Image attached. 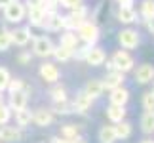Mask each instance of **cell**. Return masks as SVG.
I'll list each match as a JSON object with an SVG mask.
<instances>
[{"label":"cell","mask_w":154,"mask_h":143,"mask_svg":"<svg viewBox=\"0 0 154 143\" xmlns=\"http://www.w3.org/2000/svg\"><path fill=\"white\" fill-rule=\"evenodd\" d=\"M74 56V50H70V48L67 46H63V44H57L55 46V50H53V59H55L57 63H69L70 59H72Z\"/></svg>","instance_id":"obj_28"},{"label":"cell","mask_w":154,"mask_h":143,"mask_svg":"<svg viewBox=\"0 0 154 143\" xmlns=\"http://www.w3.org/2000/svg\"><path fill=\"white\" fill-rule=\"evenodd\" d=\"M6 92H0V105H2V103H6V95H4Z\"/></svg>","instance_id":"obj_45"},{"label":"cell","mask_w":154,"mask_h":143,"mask_svg":"<svg viewBox=\"0 0 154 143\" xmlns=\"http://www.w3.org/2000/svg\"><path fill=\"white\" fill-rule=\"evenodd\" d=\"M44 19H46V11H44V8H31V10H27L25 21H29V27L42 29Z\"/></svg>","instance_id":"obj_20"},{"label":"cell","mask_w":154,"mask_h":143,"mask_svg":"<svg viewBox=\"0 0 154 143\" xmlns=\"http://www.w3.org/2000/svg\"><path fill=\"white\" fill-rule=\"evenodd\" d=\"M8 2H11V0H0V6H2V8H4V6L8 4Z\"/></svg>","instance_id":"obj_46"},{"label":"cell","mask_w":154,"mask_h":143,"mask_svg":"<svg viewBox=\"0 0 154 143\" xmlns=\"http://www.w3.org/2000/svg\"><path fill=\"white\" fill-rule=\"evenodd\" d=\"M27 6V10H31V8H42L44 6V0H23Z\"/></svg>","instance_id":"obj_40"},{"label":"cell","mask_w":154,"mask_h":143,"mask_svg":"<svg viewBox=\"0 0 154 143\" xmlns=\"http://www.w3.org/2000/svg\"><path fill=\"white\" fill-rule=\"evenodd\" d=\"M42 29L48 33H61L65 29V15L59 14V11H51V14H46V19L42 23Z\"/></svg>","instance_id":"obj_12"},{"label":"cell","mask_w":154,"mask_h":143,"mask_svg":"<svg viewBox=\"0 0 154 143\" xmlns=\"http://www.w3.org/2000/svg\"><path fill=\"white\" fill-rule=\"evenodd\" d=\"M59 44L67 46V48H70V50H74V48L80 44V38H78V34H76V31L63 29L61 34H59Z\"/></svg>","instance_id":"obj_26"},{"label":"cell","mask_w":154,"mask_h":143,"mask_svg":"<svg viewBox=\"0 0 154 143\" xmlns=\"http://www.w3.org/2000/svg\"><path fill=\"white\" fill-rule=\"evenodd\" d=\"M118 44H120L122 50H135L139 44H141V34L137 29H133L131 25L124 27L120 33H118Z\"/></svg>","instance_id":"obj_4"},{"label":"cell","mask_w":154,"mask_h":143,"mask_svg":"<svg viewBox=\"0 0 154 143\" xmlns=\"http://www.w3.org/2000/svg\"><path fill=\"white\" fill-rule=\"evenodd\" d=\"M90 44H84V42H80L78 46L74 48V56H72V59H76V61H84L86 59V56H88V52H90Z\"/></svg>","instance_id":"obj_33"},{"label":"cell","mask_w":154,"mask_h":143,"mask_svg":"<svg viewBox=\"0 0 154 143\" xmlns=\"http://www.w3.org/2000/svg\"><path fill=\"white\" fill-rule=\"evenodd\" d=\"M11 48V29L0 25V52H8Z\"/></svg>","instance_id":"obj_31"},{"label":"cell","mask_w":154,"mask_h":143,"mask_svg":"<svg viewBox=\"0 0 154 143\" xmlns=\"http://www.w3.org/2000/svg\"><path fill=\"white\" fill-rule=\"evenodd\" d=\"M80 132H82V124H76V122H65L59 126V135H63L67 139L78 138V135H82Z\"/></svg>","instance_id":"obj_24"},{"label":"cell","mask_w":154,"mask_h":143,"mask_svg":"<svg viewBox=\"0 0 154 143\" xmlns=\"http://www.w3.org/2000/svg\"><path fill=\"white\" fill-rule=\"evenodd\" d=\"M55 2H57V4H59V2H61V0H55Z\"/></svg>","instance_id":"obj_48"},{"label":"cell","mask_w":154,"mask_h":143,"mask_svg":"<svg viewBox=\"0 0 154 143\" xmlns=\"http://www.w3.org/2000/svg\"><path fill=\"white\" fill-rule=\"evenodd\" d=\"M105 61H106V52L97 44L90 48V52L84 59V63H88L90 67H101V65H105Z\"/></svg>","instance_id":"obj_16"},{"label":"cell","mask_w":154,"mask_h":143,"mask_svg":"<svg viewBox=\"0 0 154 143\" xmlns=\"http://www.w3.org/2000/svg\"><path fill=\"white\" fill-rule=\"evenodd\" d=\"M139 128L145 135H154V111H145L141 115Z\"/></svg>","instance_id":"obj_23"},{"label":"cell","mask_w":154,"mask_h":143,"mask_svg":"<svg viewBox=\"0 0 154 143\" xmlns=\"http://www.w3.org/2000/svg\"><path fill=\"white\" fill-rule=\"evenodd\" d=\"M90 97H93V99H99L101 95L105 94V84H103V80L101 78H90L86 82V86L82 88Z\"/></svg>","instance_id":"obj_19"},{"label":"cell","mask_w":154,"mask_h":143,"mask_svg":"<svg viewBox=\"0 0 154 143\" xmlns=\"http://www.w3.org/2000/svg\"><path fill=\"white\" fill-rule=\"evenodd\" d=\"M11 118H14V111H11V107L8 103H2V105H0V126L10 124Z\"/></svg>","instance_id":"obj_32"},{"label":"cell","mask_w":154,"mask_h":143,"mask_svg":"<svg viewBox=\"0 0 154 143\" xmlns=\"http://www.w3.org/2000/svg\"><path fill=\"white\" fill-rule=\"evenodd\" d=\"M110 59H112V63H114V67H116V71H122V73H131V71L135 69V59H133V56L129 53V50H116L114 53L110 56Z\"/></svg>","instance_id":"obj_5"},{"label":"cell","mask_w":154,"mask_h":143,"mask_svg":"<svg viewBox=\"0 0 154 143\" xmlns=\"http://www.w3.org/2000/svg\"><path fill=\"white\" fill-rule=\"evenodd\" d=\"M32 52L31 50H21L19 53H17V63H19V65H31V61H32Z\"/></svg>","instance_id":"obj_38"},{"label":"cell","mask_w":154,"mask_h":143,"mask_svg":"<svg viewBox=\"0 0 154 143\" xmlns=\"http://www.w3.org/2000/svg\"><path fill=\"white\" fill-rule=\"evenodd\" d=\"M106 73H109V71H116V67H114V63H112V59H106Z\"/></svg>","instance_id":"obj_43"},{"label":"cell","mask_w":154,"mask_h":143,"mask_svg":"<svg viewBox=\"0 0 154 143\" xmlns=\"http://www.w3.org/2000/svg\"><path fill=\"white\" fill-rule=\"evenodd\" d=\"M2 15L6 23H14V25H19V23L25 21L27 17V6L23 0H11L2 8Z\"/></svg>","instance_id":"obj_1"},{"label":"cell","mask_w":154,"mask_h":143,"mask_svg":"<svg viewBox=\"0 0 154 143\" xmlns=\"http://www.w3.org/2000/svg\"><path fill=\"white\" fill-rule=\"evenodd\" d=\"M51 111H53V115H55V116H65V115H72V113H74V105H72V99L61 101V103H53Z\"/></svg>","instance_id":"obj_29"},{"label":"cell","mask_w":154,"mask_h":143,"mask_svg":"<svg viewBox=\"0 0 154 143\" xmlns=\"http://www.w3.org/2000/svg\"><path fill=\"white\" fill-rule=\"evenodd\" d=\"M55 122V115H53L51 107H38L32 111V124L36 128H50Z\"/></svg>","instance_id":"obj_10"},{"label":"cell","mask_w":154,"mask_h":143,"mask_svg":"<svg viewBox=\"0 0 154 143\" xmlns=\"http://www.w3.org/2000/svg\"><path fill=\"white\" fill-rule=\"evenodd\" d=\"M129 99H131V92L126 86H118V88L109 90V103H112V105H124L126 107L129 103Z\"/></svg>","instance_id":"obj_15"},{"label":"cell","mask_w":154,"mask_h":143,"mask_svg":"<svg viewBox=\"0 0 154 143\" xmlns=\"http://www.w3.org/2000/svg\"><path fill=\"white\" fill-rule=\"evenodd\" d=\"M131 73H133V80L137 82V84H141V86L152 84V80H154V65L141 63L131 71Z\"/></svg>","instance_id":"obj_11"},{"label":"cell","mask_w":154,"mask_h":143,"mask_svg":"<svg viewBox=\"0 0 154 143\" xmlns=\"http://www.w3.org/2000/svg\"><path fill=\"white\" fill-rule=\"evenodd\" d=\"M55 42L51 40V37L48 34H40V37L32 38V56L40 57V59H50L53 56V50H55Z\"/></svg>","instance_id":"obj_3"},{"label":"cell","mask_w":154,"mask_h":143,"mask_svg":"<svg viewBox=\"0 0 154 143\" xmlns=\"http://www.w3.org/2000/svg\"><path fill=\"white\" fill-rule=\"evenodd\" d=\"M139 143H154V139H152V135H146V138H143Z\"/></svg>","instance_id":"obj_44"},{"label":"cell","mask_w":154,"mask_h":143,"mask_svg":"<svg viewBox=\"0 0 154 143\" xmlns=\"http://www.w3.org/2000/svg\"><path fill=\"white\" fill-rule=\"evenodd\" d=\"M31 94H32V88L29 86V84L23 88V90H19V92L10 94V97H8V105L11 107V111H19V109H23V107H29V99H31Z\"/></svg>","instance_id":"obj_9"},{"label":"cell","mask_w":154,"mask_h":143,"mask_svg":"<svg viewBox=\"0 0 154 143\" xmlns=\"http://www.w3.org/2000/svg\"><path fill=\"white\" fill-rule=\"evenodd\" d=\"M114 2H116L118 6H133L135 0H114Z\"/></svg>","instance_id":"obj_42"},{"label":"cell","mask_w":154,"mask_h":143,"mask_svg":"<svg viewBox=\"0 0 154 143\" xmlns=\"http://www.w3.org/2000/svg\"><path fill=\"white\" fill-rule=\"evenodd\" d=\"M114 130H116V138H118V141H126V139L131 138V134H133V124L124 118L122 122L114 124Z\"/></svg>","instance_id":"obj_27"},{"label":"cell","mask_w":154,"mask_h":143,"mask_svg":"<svg viewBox=\"0 0 154 143\" xmlns=\"http://www.w3.org/2000/svg\"><path fill=\"white\" fill-rule=\"evenodd\" d=\"M25 141V128L19 126H0V143H23Z\"/></svg>","instance_id":"obj_8"},{"label":"cell","mask_w":154,"mask_h":143,"mask_svg":"<svg viewBox=\"0 0 154 143\" xmlns=\"http://www.w3.org/2000/svg\"><path fill=\"white\" fill-rule=\"evenodd\" d=\"M124 82H126V73H122V71H109L103 78L105 92L112 90V88H118V86H124Z\"/></svg>","instance_id":"obj_17"},{"label":"cell","mask_w":154,"mask_h":143,"mask_svg":"<svg viewBox=\"0 0 154 143\" xmlns=\"http://www.w3.org/2000/svg\"><path fill=\"white\" fill-rule=\"evenodd\" d=\"M139 17H141V21H143V25L150 19V17H154V0H143V2H141Z\"/></svg>","instance_id":"obj_30"},{"label":"cell","mask_w":154,"mask_h":143,"mask_svg":"<svg viewBox=\"0 0 154 143\" xmlns=\"http://www.w3.org/2000/svg\"><path fill=\"white\" fill-rule=\"evenodd\" d=\"M32 38H34V34L29 25H17L15 29H11V46L27 48L32 42Z\"/></svg>","instance_id":"obj_7"},{"label":"cell","mask_w":154,"mask_h":143,"mask_svg":"<svg viewBox=\"0 0 154 143\" xmlns=\"http://www.w3.org/2000/svg\"><path fill=\"white\" fill-rule=\"evenodd\" d=\"M0 10H2V6H0Z\"/></svg>","instance_id":"obj_49"},{"label":"cell","mask_w":154,"mask_h":143,"mask_svg":"<svg viewBox=\"0 0 154 143\" xmlns=\"http://www.w3.org/2000/svg\"><path fill=\"white\" fill-rule=\"evenodd\" d=\"M80 4H84V0H61V2H59V6L65 8V10H72Z\"/></svg>","instance_id":"obj_39"},{"label":"cell","mask_w":154,"mask_h":143,"mask_svg":"<svg viewBox=\"0 0 154 143\" xmlns=\"http://www.w3.org/2000/svg\"><path fill=\"white\" fill-rule=\"evenodd\" d=\"M38 76L46 82V84H55V82L61 80V71H59L57 63L44 59V63L38 67Z\"/></svg>","instance_id":"obj_6"},{"label":"cell","mask_w":154,"mask_h":143,"mask_svg":"<svg viewBox=\"0 0 154 143\" xmlns=\"http://www.w3.org/2000/svg\"><path fill=\"white\" fill-rule=\"evenodd\" d=\"M14 116H15V124L19 128H29L32 124V111L29 107H23L19 111H14Z\"/></svg>","instance_id":"obj_25"},{"label":"cell","mask_w":154,"mask_h":143,"mask_svg":"<svg viewBox=\"0 0 154 143\" xmlns=\"http://www.w3.org/2000/svg\"><path fill=\"white\" fill-rule=\"evenodd\" d=\"M50 143H88L86 138H82V135H78V138L74 139H67L63 138V135H53V138H50Z\"/></svg>","instance_id":"obj_37"},{"label":"cell","mask_w":154,"mask_h":143,"mask_svg":"<svg viewBox=\"0 0 154 143\" xmlns=\"http://www.w3.org/2000/svg\"><path fill=\"white\" fill-rule=\"evenodd\" d=\"M141 105H143L145 111H154V92L152 90L143 94V97H141Z\"/></svg>","instance_id":"obj_34"},{"label":"cell","mask_w":154,"mask_h":143,"mask_svg":"<svg viewBox=\"0 0 154 143\" xmlns=\"http://www.w3.org/2000/svg\"><path fill=\"white\" fill-rule=\"evenodd\" d=\"M76 34H78L80 42L95 46L99 42V38H101V29H99V25H97L95 21L88 19V21H84L78 29H76Z\"/></svg>","instance_id":"obj_2"},{"label":"cell","mask_w":154,"mask_h":143,"mask_svg":"<svg viewBox=\"0 0 154 143\" xmlns=\"http://www.w3.org/2000/svg\"><path fill=\"white\" fill-rule=\"evenodd\" d=\"M105 115H106V120H109L110 124H118V122H122L124 118H126L128 111H126L124 105H112V103H109V107L105 109Z\"/></svg>","instance_id":"obj_18"},{"label":"cell","mask_w":154,"mask_h":143,"mask_svg":"<svg viewBox=\"0 0 154 143\" xmlns=\"http://www.w3.org/2000/svg\"><path fill=\"white\" fill-rule=\"evenodd\" d=\"M48 95H50L51 103H61V101H67L69 99V92H67V88H65L61 82L51 84L50 90H48Z\"/></svg>","instance_id":"obj_21"},{"label":"cell","mask_w":154,"mask_h":143,"mask_svg":"<svg viewBox=\"0 0 154 143\" xmlns=\"http://www.w3.org/2000/svg\"><path fill=\"white\" fill-rule=\"evenodd\" d=\"M152 92H154V80H152Z\"/></svg>","instance_id":"obj_47"},{"label":"cell","mask_w":154,"mask_h":143,"mask_svg":"<svg viewBox=\"0 0 154 143\" xmlns=\"http://www.w3.org/2000/svg\"><path fill=\"white\" fill-rule=\"evenodd\" d=\"M97 141L99 143H116V130H114V124H105V126L99 128L97 132Z\"/></svg>","instance_id":"obj_22"},{"label":"cell","mask_w":154,"mask_h":143,"mask_svg":"<svg viewBox=\"0 0 154 143\" xmlns=\"http://www.w3.org/2000/svg\"><path fill=\"white\" fill-rule=\"evenodd\" d=\"M10 80H11V73L6 67H0V92H6V90H8Z\"/></svg>","instance_id":"obj_35"},{"label":"cell","mask_w":154,"mask_h":143,"mask_svg":"<svg viewBox=\"0 0 154 143\" xmlns=\"http://www.w3.org/2000/svg\"><path fill=\"white\" fill-rule=\"evenodd\" d=\"M93 97H90L84 90H80L78 94L74 95V99H72V105H74V113L76 115H86L88 111L93 107Z\"/></svg>","instance_id":"obj_14"},{"label":"cell","mask_w":154,"mask_h":143,"mask_svg":"<svg viewBox=\"0 0 154 143\" xmlns=\"http://www.w3.org/2000/svg\"><path fill=\"white\" fill-rule=\"evenodd\" d=\"M145 27L149 29V33H150L152 37H154V17H150V19H149V21L145 23Z\"/></svg>","instance_id":"obj_41"},{"label":"cell","mask_w":154,"mask_h":143,"mask_svg":"<svg viewBox=\"0 0 154 143\" xmlns=\"http://www.w3.org/2000/svg\"><path fill=\"white\" fill-rule=\"evenodd\" d=\"M25 84L27 82L23 80V78H14V76H11V80H10V84H8V94H14V92H19V90H23V88H25Z\"/></svg>","instance_id":"obj_36"},{"label":"cell","mask_w":154,"mask_h":143,"mask_svg":"<svg viewBox=\"0 0 154 143\" xmlns=\"http://www.w3.org/2000/svg\"><path fill=\"white\" fill-rule=\"evenodd\" d=\"M116 19L122 23V25H133V23H139L141 17H139V11L133 8V6H118V11H116Z\"/></svg>","instance_id":"obj_13"}]
</instances>
